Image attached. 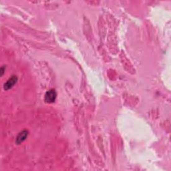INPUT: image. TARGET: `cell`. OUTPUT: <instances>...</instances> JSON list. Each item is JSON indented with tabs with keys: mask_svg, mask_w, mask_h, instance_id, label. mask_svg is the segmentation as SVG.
Masks as SVG:
<instances>
[{
	"mask_svg": "<svg viewBox=\"0 0 171 171\" xmlns=\"http://www.w3.org/2000/svg\"><path fill=\"white\" fill-rule=\"evenodd\" d=\"M56 97H57V93L56 90L54 89H51L50 90H48L45 94V96H44L45 102L49 104L53 103L56 101Z\"/></svg>",
	"mask_w": 171,
	"mask_h": 171,
	"instance_id": "1",
	"label": "cell"
},
{
	"mask_svg": "<svg viewBox=\"0 0 171 171\" xmlns=\"http://www.w3.org/2000/svg\"><path fill=\"white\" fill-rule=\"evenodd\" d=\"M17 82V77L16 76H13L9 78V80L4 84L3 89L5 90H8L14 87Z\"/></svg>",
	"mask_w": 171,
	"mask_h": 171,
	"instance_id": "2",
	"label": "cell"
},
{
	"mask_svg": "<svg viewBox=\"0 0 171 171\" xmlns=\"http://www.w3.org/2000/svg\"><path fill=\"white\" fill-rule=\"evenodd\" d=\"M28 136V130H25L21 131V132L18 135H17L16 142L17 144H21V142H23L26 138H27Z\"/></svg>",
	"mask_w": 171,
	"mask_h": 171,
	"instance_id": "3",
	"label": "cell"
},
{
	"mask_svg": "<svg viewBox=\"0 0 171 171\" xmlns=\"http://www.w3.org/2000/svg\"><path fill=\"white\" fill-rule=\"evenodd\" d=\"M5 69H6V66H2L1 68V76H3V74H4V72H5Z\"/></svg>",
	"mask_w": 171,
	"mask_h": 171,
	"instance_id": "4",
	"label": "cell"
}]
</instances>
